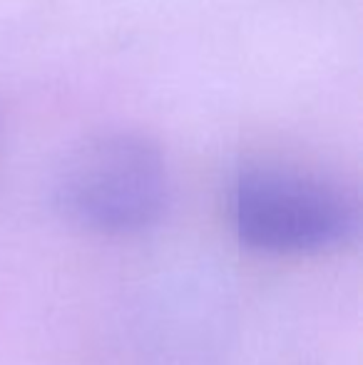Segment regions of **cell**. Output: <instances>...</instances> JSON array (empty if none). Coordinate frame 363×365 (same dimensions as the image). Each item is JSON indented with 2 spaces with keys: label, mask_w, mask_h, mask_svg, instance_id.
<instances>
[{
  "label": "cell",
  "mask_w": 363,
  "mask_h": 365,
  "mask_svg": "<svg viewBox=\"0 0 363 365\" xmlns=\"http://www.w3.org/2000/svg\"><path fill=\"white\" fill-rule=\"evenodd\" d=\"M239 241L269 256L341 249L361 229V199L331 174L286 162L244 164L229 187Z\"/></svg>",
  "instance_id": "cell-1"
},
{
  "label": "cell",
  "mask_w": 363,
  "mask_h": 365,
  "mask_svg": "<svg viewBox=\"0 0 363 365\" xmlns=\"http://www.w3.org/2000/svg\"><path fill=\"white\" fill-rule=\"evenodd\" d=\"M53 197L65 217L92 234H140L165 214L170 169L150 137L105 130L65 154L55 172Z\"/></svg>",
  "instance_id": "cell-2"
}]
</instances>
